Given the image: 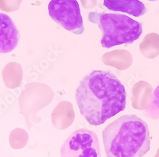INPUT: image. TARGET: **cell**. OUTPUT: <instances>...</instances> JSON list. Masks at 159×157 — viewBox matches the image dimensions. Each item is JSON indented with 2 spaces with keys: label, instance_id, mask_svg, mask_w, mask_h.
Here are the masks:
<instances>
[{
  "label": "cell",
  "instance_id": "8",
  "mask_svg": "<svg viewBox=\"0 0 159 157\" xmlns=\"http://www.w3.org/2000/svg\"><path fill=\"white\" fill-rule=\"evenodd\" d=\"M145 116L153 120L159 119V85L154 90L152 101L144 111Z\"/></svg>",
  "mask_w": 159,
  "mask_h": 157
},
{
  "label": "cell",
  "instance_id": "3",
  "mask_svg": "<svg viewBox=\"0 0 159 157\" xmlns=\"http://www.w3.org/2000/svg\"><path fill=\"white\" fill-rule=\"evenodd\" d=\"M88 18L90 22L98 24L101 30L100 42L106 48L133 43L143 33L142 24L125 15L90 12Z\"/></svg>",
  "mask_w": 159,
  "mask_h": 157
},
{
  "label": "cell",
  "instance_id": "7",
  "mask_svg": "<svg viewBox=\"0 0 159 157\" xmlns=\"http://www.w3.org/2000/svg\"><path fill=\"white\" fill-rule=\"evenodd\" d=\"M103 5L110 10L126 13L135 17H141L147 12V8L139 0H104Z\"/></svg>",
  "mask_w": 159,
  "mask_h": 157
},
{
  "label": "cell",
  "instance_id": "1",
  "mask_svg": "<svg viewBox=\"0 0 159 157\" xmlns=\"http://www.w3.org/2000/svg\"><path fill=\"white\" fill-rule=\"evenodd\" d=\"M75 98L84 119L98 126L125 109L127 93L124 84L111 71L93 70L80 82Z\"/></svg>",
  "mask_w": 159,
  "mask_h": 157
},
{
  "label": "cell",
  "instance_id": "4",
  "mask_svg": "<svg viewBox=\"0 0 159 157\" xmlns=\"http://www.w3.org/2000/svg\"><path fill=\"white\" fill-rule=\"evenodd\" d=\"M51 19L66 31L82 34L85 30L77 0H51L48 5Z\"/></svg>",
  "mask_w": 159,
  "mask_h": 157
},
{
  "label": "cell",
  "instance_id": "2",
  "mask_svg": "<svg viewBox=\"0 0 159 157\" xmlns=\"http://www.w3.org/2000/svg\"><path fill=\"white\" fill-rule=\"evenodd\" d=\"M107 157H143L150 150L147 123L136 114H125L102 132Z\"/></svg>",
  "mask_w": 159,
  "mask_h": 157
},
{
  "label": "cell",
  "instance_id": "5",
  "mask_svg": "<svg viewBox=\"0 0 159 157\" xmlns=\"http://www.w3.org/2000/svg\"><path fill=\"white\" fill-rule=\"evenodd\" d=\"M61 157H101L98 135L87 128H80L66 139L61 148Z\"/></svg>",
  "mask_w": 159,
  "mask_h": 157
},
{
  "label": "cell",
  "instance_id": "6",
  "mask_svg": "<svg viewBox=\"0 0 159 157\" xmlns=\"http://www.w3.org/2000/svg\"><path fill=\"white\" fill-rule=\"evenodd\" d=\"M20 38L19 31L10 17L0 13V54H7L14 50Z\"/></svg>",
  "mask_w": 159,
  "mask_h": 157
},
{
  "label": "cell",
  "instance_id": "9",
  "mask_svg": "<svg viewBox=\"0 0 159 157\" xmlns=\"http://www.w3.org/2000/svg\"><path fill=\"white\" fill-rule=\"evenodd\" d=\"M148 1H150V2H156V1H158V0H148Z\"/></svg>",
  "mask_w": 159,
  "mask_h": 157
}]
</instances>
